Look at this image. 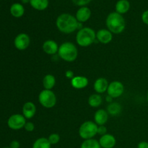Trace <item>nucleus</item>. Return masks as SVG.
<instances>
[{
  "instance_id": "obj_1",
  "label": "nucleus",
  "mask_w": 148,
  "mask_h": 148,
  "mask_svg": "<svg viewBox=\"0 0 148 148\" xmlns=\"http://www.w3.org/2000/svg\"><path fill=\"white\" fill-rule=\"evenodd\" d=\"M79 22L76 17L69 13H63L59 15L56 20V26L58 30L64 34H71L78 30Z\"/></svg>"
},
{
  "instance_id": "obj_2",
  "label": "nucleus",
  "mask_w": 148,
  "mask_h": 148,
  "mask_svg": "<svg viewBox=\"0 0 148 148\" xmlns=\"http://www.w3.org/2000/svg\"><path fill=\"white\" fill-rule=\"evenodd\" d=\"M106 25L107 29L113 34H120L124 31L127 23L122 14L113 12L107 16Z\"/></svg>"
},
{
  "instance_id": "obj_3",
  "label": "nucleus",
  "mask_w": 148,
  "mask_h": 148,
  "mask_svg": "<svg viewBox=\"0 0 148 148\" xmlns=\"http://www.w3.org/2000/svg\"><path fill=\"white\" fill-rule=\"evenodd\" d=\"M96 40V33L91 27H84L77 33L76 42L81 47H88Z\"/></svg>"
},
{
  "instance_id": "obj_4",
  "label": "nucleus",
  "mask_w": 148,
  "mask_h": 148,
  "mask_svg": "<svg viewBox=\"0 0 148 148\" xmlns=\"http://www.w3.org/2000/svg\"><path fill=\"white\" fill-rule=\"evenodd\" d=\"M58 56L66 62H72L78 56V50L76 46L72 42H64L59 46Z\"/></svg>"
},
{
  "instance_id": "obj_5",
  "label": "nucleus",
  "mask_w": 148,
  "mask_h": 148,
  "mask_svg": "<svg viewBox=\"0 0 148 148\" xmlns=\"http://www.w3.org/2000/svg\"><path fill=\"white\" fill-rule=\"evenodd\" d=\"M98 127L94 121H86L82 123L79 128V135L82 140L92 139L98 134Z\"/></svg>"
},
{
  "instance_id": "obj_6",
  "label": "nucleus",
  "mask_w": 148,
  "mask_h": 148,
  "mask_svg": "<svg viewBox=\"0 0 148 148\" xmlns=\"http://www.w3.org/2000/svg\"><path fill=\"white\" fill-rule=\"evenodd\" d=\"M38 101L40 105L46 108H51L56 104V95L51 90L43 89L39 93Z\"/></svg>"
},
{
  "instance_id": "obj_7",
  "label": "nucleus",
  "mask_w": 148,
  "mask_h": 148,
  "mask_svg": "<svg viewBox=\"0 0 148 148\" xmlns=\"http://www.w3.org/2000/svg\"><path fill=\"white\" fill-rule=\"evenodd\" d=\"M27 122L26 119L23 114H13L7 120V125L11 130H19L24 128L25 124Z\"/></svg>"
},
{
  "instance_id": "obj_8",
  "label": "nucleus",
  "mask_w": 148,
  "mask_h": 148,
  "mask_svg": "<svg viewBox=\"0 0 148 148\" xmlns=\"http://www.w3.org/2000/svg\"><path fill=\"white\" fill-rule=\"evenodd\" d=\"M124 92V86L120 81L115 80L110 82L108 85L107 93L113 98H117L121 96Z\"/></svg>"
},
{
  "instance_id": "obj_9",
  "label": "nucleus",
  "mask_w": 148,
  "mask_h": 148,
  "mask_svg": "<svg viewBox=\"0 0 148 148\" xmlns=\"http://www.w3.org/2000/svg\"><path fill=\"white\" fill-rule=\"evenodd\" d=\"M30 43V36L25 33L17 35L14 40V47L19 51H24L29 47Z\"/></svg>"
},
{
  "instance_id": "obj_10",
  "label": "nucleus",
  "mask_w": 148,
  "mask_h": 148,
  "mask_svg": "<svg viewBox=\"0 0 148 148\" xmlns=\"http://www.w3.org/2000/svg\"><path fill=\"white\" fill-rule=\"evenodd\" d=\"M96 40L103 44H108L113 40V33L108 29H100L96 33Z\"/></svg>"
},
{
  "instance_id": "obj_11",
  "label": "nucleus",
  "mask_w": 148,
  "mask_h": 148,
  "mask_svg": "<svg viewBox=\"0 0 148 148\" xmlns=\"http://www.w3.org/2000/svg\"><path fill=\"white\" fill-rule=\"evenodd\" d=\"M99 144L102 148H114L116 144L115 137L111 134H106L100 137Z\"/></svg>"
},
{
  "instance_id": "obj_12",
  "label": "nucleus",
  "mask_w": 148,
  "mask_h": 148,
  "mask_svg": "<svg viewBox=\"0 0 148 148\" xmlns=\"http://www.w3.org/2000/svg\"><path fill=\"white\" fill-rule=\"evenodd\" d=\"M91 14H92V12L90 9L85 6V7H81L78 9L75 14V17L79 23H84L90 18Z\"/></svg>"
},
{
  "instance_id": "obj_13",
  "label": "nucleus",
  "mask_w": 148,
  "mask_h": 148,
  "mask_svg": "<svg viewBox=\"0 0 148 148\" xmlns=\"http://www.w3.org/2000/svg\"><path fill=\"white\" fill-rule=\"evenodd\" d=\"M88 84H89V80L88 78L82 75L75 76L71 79V85L72 88L77 90L84 89L88 86Z\"/></svg>"
},
{
  "instance_id": "obj_14",
  "label": "nucleus",
  "mask_w": 148,
  "mask_h": 148,
  "mask_svg": "<svg viewBox=\"0 0 148 148\" xmlns=\"http://www.w3.org/2000/svg\"><path fill=\"white\" fill-rule=\"evenodd\" d=\"M59 46L55 40H49L43 42L42 49L46 53L49 55H55L58 53Z\"/></svg>"
},
{
  "instance_id": "obj_15",
  "label": "nucleus",
  "mask_w": 148,
  "mask_h": 148,
  "mask_svg": "<svg viewBox=\"0 0 148 148\" xmlns=\"http://www.w3.org/2000/svg\"><path fill=\"white\" fill-rule=\"evenodd\" d=\"M108 112L106 110L98 109L94 114V122L98 126L105 125L108 120Z\"/></svg>"
},
{
  "instance_id": "obj_16",
  "label": "nucleus",
  "mask_w": 148,
  "mask_h": 148,
  "mask_svg": "<svg viewBox=\"0 0 148 148\" xmlns=\"http://www.w3.org/2000/svg\"><path fill=\"white\" fill-rule=\"evenodd\" d=\"M36 113V106L31 101L25 103L23 106V115L26 119H31Z\"/></svg>"
},
{
  "instance_id": "obj_17",
  "label": "nucleus",
  "mask_w": 148,
  "mask_h": 148,
  "mask_svg": "<svg viewBox=\"0 0 148 148\" xmlns=\"http://www.w3.org/2000/svg\"><path fill=\"white\" fill-rule=\"evenodd\" d=\"M109 83L108 80L104 77H99L95 79L93 84L94 90L98 94H102L107 92Z\"/></svg>"
},
{
  "instance_id": "obj_18",
  "label": "nucleus",
  "mask_w": 148,
  "mask_h": 148,
  "mask_svg": "<svg viewBox=\"0 0 148 148\" xmlns=\"http://www.w3.org/2000/svg\"><path fill=\"white\" fill-rule=\"evenodd\" d=\"M10 14L16 18L23 17L25 14V8L20 3H14L10 7Z\"/></svg>"
},
{
  "instance_id": "obj_19",
  "label": "nucleus",
  "mask_w": 148,
  "mask_h": 148,
  "mask_svg": "<svg viewBox=\"0 0 148 148\" xmlns=\"http://www.w3.org/2000/svg\"><path fill=\"white\" fill-rule=\"evenodd\" d=\"M130 9V3L128 0H119L115 5V10L116 12L121 14L128 12Z\"/></svg>"
},
{
  "instance_id": "obj_20",
  "label": "nucleus",
  "mask_w": 148,
  "mask_h": 148,
  "mask_svg": "<svg viewBox=\"0 0 148 148\" xmlns=\"http://www.w3.org/2000/svg\"><path fill=\"white\" fill-rule=\"evenodd\" d=\"M106 111L108 112V115L111 116H119L121 113L122 107L119 103L112 102L111 103H108Z\"/></svg>"
},
{
  "instance_id": "obj_21",
  "label": "nucleus",
  "mask_w": 148,
  "mask_h": 148,
  "mask_svg": "<svg viewBox=\"0 0 148 148\" xmlns=\"http://www.w3.org/2000/svg\"><path fill=\"white\" fill-rule=\"evenodd\" d=\"M30 4L34 10L43 11L49 7V0H30Z\"/></svg>"
},
{
  "instance_id": "obj_22",
  "label": "nucleus",
  "mask_w": 148,
  "mask_h": 148,
  "mask_svg": "<svg viewBox=\"0 0 148 148\" xmlns=\"http://www.w3.org/2000/svg\"><path fill=\"white\" fill-rule=\"evenodd\" d=\"M56 85V78L51 74L45 75L43 79V85L44 89L52 90Z\"/></svg>"
},
{
  "instance_id": "obj_23",
  "label": "nucleus",
  "mask_w": 148,
  "mask_h": 148,
  "mask_svg": "<svg viewBox=\"0 0 148 148\" xmlns=\"http://www.w3.org/2000/svg\"><path fill=\"white\" fill-rule=\"evenodd\" d=\"M102 102L103 98L101 94H92L88 98V104L92 108H98L102 104Z\"/></svg>"
},
{
  "instance_id": "obj_24",
  "label": "nucleus",
  "mask_w": 148,
  "mask_h": 148,
  "mask_svg": "<svg viewBox=\"0 0 148 148\" xmlns=\"http://www.w3.org/2000/svg\"><path fill=\"white\" fill-rule=\"evenodd\" d=\"M51 145L49 143L48 138L46 137H40L38 138L33 143L32 148H51Z\"/></svg>"
},
{
  "instance_id": "obj_25",
  "label": "nucleus",
  "mask_w": 148,
  "mask_h": 148,
  "mask_svg": "<svg viewBox=\"0 0 148 148\" xmlns=\"http://www.w3.org/2000/svg\"><path fill=\"white\" fill-rule=\"evenodd\" d=\"M80 148H101V145L98 140L92 138L84 140L81 144Z\"/></svg>"
},
{
  "instance_id": "obj_26",
  "label": "nucleus",
  "mask_w": 148,
  "mask_h": 148,
  "mask_svg": "<svg viewBox=\"0 0 148 148\" xmlns=\"http://www.w3.org/2000/svg\"><path fill=\"white\" fill-rule=\"evenodd\" d=\"M48 140H49V143H51V145H56L59 143L60 141V136L59 134H58L57 133H52L48 137Z\"/></svg>"
},
{
  "instance_id": "obj_27",
  "label": "nucleus",
  "mask_w": 148,
  "mask_h": 148,
  "mask_svg": "<svg viewBox=\"0 0 148 148\" xmlns=\"http://www.w3.org/2000/svg\"><path fill=\"white\" fill-rule=\"evenodd\" d=\"M92 0H72L74 4L78 7H85L87 4H89Z\"/></svg>"
},
{
  "instance_id": "obj_28",
  "label": "nucleus",
  "mask_w": 148,
  "mask_h": 148,
  "mask_svg": "<svg viewBox=\"0 0 148 148\" xmlns=\"http://www.w3.org/2000/svg\"><path fill=\"white\" fill-rule=\"evenodd\" d=\"M24 129L25 130V131L28 132H32L35 130L34 124L33 122H31V121H27L25 123V124Z\"/></svg>"
},
{
  "instance_id": "obj_29",
  "label": "nucleus",
  "mask_w": 148,
  "mask_h": 148,
  "mask_svg": "<svg viewBox=\"0 0 148 148\" xmlns=\"http://www.w3.org/2000/svg\"><path fill=\"white\" fill-rule=\"evenodd\" d=\"M107 132H108V130H107L106 127H105V125L98 126V134L103 136L107 134Z\"/></svg>"
},
{
  "instance_id": "obj_30",
  "label": "nucleus",
  "mask_w": 148,
  "mask_h": 148,
  "mask_svg": "<svg viewBox=\"0 0 148 148\" xmlns=\"http://www.w3.org/2000/svg\"><path fill=\"white\" fill-rule=\"evenodd\" d=\"M141 19L144 24L148 25V10L143 12L141 16Z\"/></svg>"
},
{
  "instance_id": "obj_31",
  "label": "nucleus",
  "mask_w": 148,
  "mask_h": 148,
  "mask_svg": "<svg viewBox=\"0 0 148 148\" xmlns=\"http://www.w3.org/2000/svg\"><path fill=\"white\" fill-rule=\"evenodd\" d=\"M20 144L17 140H13L10 143V148H20Z\"/></svg>"
},
{
  "instance_id": "obj_32",
  "label": "nucleus",
  "mask_w": 148,
  "mask_h": 148,
  "mask_svg": "<svg viewBox=\"0 0 148 148\" xmlns=\"http://www.w3.org/2000/svg\"><path fill=\"white\" fill-rule=\"evenodd\" d=\"M65 76H66V78H68V79H72V78L75 77V74H74L73 71L72 70H66V72H65Z\"/></svg>"
},
{
  "instance_id": "obj_33",
  "label": "nucleus",
  "mask_w": 148,
  "mask_h": 148,
  "mask_svg": "<svg viewBox=\"0 0 148 148\" xmlns=\"http://www.w3.org/2000/svg\"><path fill=\"white\" fill-rule=\"evenodd\" d=\"M137 148H148V142L142 141L138 143Z\"/></svg>"
},
{
  "instance_id": "obj_34",
  "label": "nucleus",
  "mask_w": 148,
  "mask_h": 148,
  "mask_svg": "<svg viewBox=\"0 0 148 148\" xmlns=\"http://www.w3.org/2000/svg\"><path fill=\"white\" fill-rule=\"evenodd\" d=\"M113 99H114V98H111V97L109 96V95H107V96L106 97V101L108 103H111L113 102Z\"/></svg>"
},
{
  "instance_id": "obj_35",
  "label": "nucleus",
  "mask_w": 148,
  "mask_h": 148,
  "mask_svg": "<svg viewBox=\"0 0 148 148\" xmlns=\"http://www.w3.org/2000/svg\"><path fill=\"white\" fill-rule=\"evenodd\" d=\"M21 2L23 4H27V3H30V0H21Z\"/></svg>"
},
{
  "instance_id": "obj_36",
  "label": "nucleus",
  "mask_w": 148,
  "mask_h": 148,
  "mask_svg": "<svg viewBox=\"0 0 148 148\" xmlns=\"http://www.w3.org/2000/svg\"><path fill=\"white\" fill-rule=\"evenodd\" d=\"M147 102H148V90H147Z\"/></svg>"
},
{
  "instance_id": "obj_37",
  "label": "nucleus",
  "mask_w": 148,
  "mask_h": 148,
  "mask_svg": "<svg viewBox=\"0 0 148 148\" xmlns=\"http://www.w3.org/2000/svg\"><path fill=\"white\" fill-rule=\"evenodd\" d=\"M4 148H10V147H4Z\"/></svg>"
},
{
  "instance_id": "obj_38",
  "label": "nucleus",
  "mask_w": 148,
  "mask_h": 148,
  "mask_svg": "<svg viewBox=\"0 0 148 148\" xmlns=\"http://www.w3.org/2000/svg\"><path fill=\"white\" fill-rule=\"evenodd\" d=\"M147 60H148V56H147Z\"/></svg>"
},
{
  "instance_id": "obj_39",
  "label": "nucleus",
  "mask_w": 148,
  "mask_h": 148,
  "mask_svg": "<svg viewBox=\"0 0 148 148\" xmlns=\"http://www.w3.org/2000/svg\"><path fill=\"white\" fill-rule=\"evenodd\" d=\"M101 148H102V147H101Z\"/></svg>"
}]
</instances>
